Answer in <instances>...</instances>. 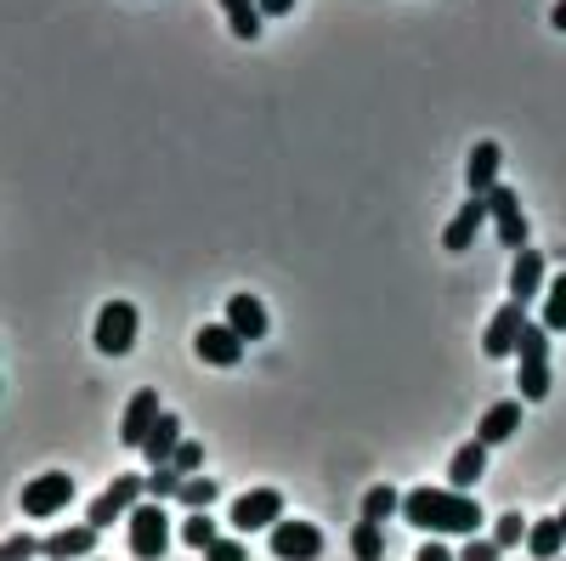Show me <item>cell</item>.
Listing matches in <instances>:
<instances>
[{
  "mask_svg": "<svg viewBox=\"0 0 566 561\" xmlns=\"http://www.w3.org/2000/svg\"><path fill=\"white\" fill-rule=\"evenodd\" d=\"M402 522H413L431 539H476L482 533V505H476V494H453V488H408L402 494Z\"/></svg>",
  "mask_w": 566,
  "mask_h": 561,
  "instance_id": "cell-1",
  "label": "cell"
},
{
  "mask_svg": "<svg viewBox=\"0 0 566 561\" xmlns=\"http://www.w3.org/2000/svg\"><path fill=\"white\" fill-rule=\"evenodd\" d=\"M515 381H522V403H544L549 397V330L527 323L522 346H515Z\"/></svg>",
  "mask_w": 566,
  "mask_h": 561,
  "instance_id": "cell-2",
  "label": "cell"
},
{
  "mask_svg": "<svg viewBox=\"0 0 566 561\" xmlns=\"http://www.w3.org/2000/svg\"><path fill=\"white\" fill-rule=\"evenodd\" d=\"M125 544H130L136 561H165V550H170V517H165L159 499H142L130 517H125Z\"/></svg>",
  "mask_w": 566,
  "mask_h": 561,
  "instance_id": "cell-3",
  "label": "cell"
},
{
  "mask_svg": "<svg viewBox=\"0 0 566 561\" xmlns=\"http://www.w3.org/2000/svg\"><path fill=\"white\" fill-rule=\"evenodd\" d=\"M488 221H493V232H499L504 250H527V245H533V227H527L522 194H515V187H504V181L488 194Z\"/></svg>",
  "mask_w": 566,
  "mask_h": 561,
  "instance_id": "cell-4",
  "label": "cell"
},
{
  "mask_svg": "<svg viewBox=\"0 0 566 561\" xmlns=\"http://www.w3.org/2000/svg\"><path fill=\"white\" fill-rule=\"evenodd\" d=\"M142 494H148V477H114V488H103L97 499H91V510H85V522L91 528H114V517H130V510L142 505Z\"/></svg>",
  "mask_w": 566,
  "mask_h": 561,
  "instance_id": "cell-5",
  "label": "cell"
},
{
  "mask_svg": "<svg viewBox=\"0 0 566 561\" xmlns=\"http://www.w3.org/2000/svg\"><path fill=\"white\" fill-rule=\"evenodd\" d=\"M266 544H272L277 561H317L323 555V528L317 522H301V517H283L266 533Z\"/></svg>",
  "mask_w": 566,
  "mask_h": 561,
  "instance_id": "cell-6",
  "label": "cell"
},
{
  "mask_svg": "<svg viewBox=\"0 0 566 561\" xmlns=\"http://www.w3.org/2000/svg\"><path fill=\"white\" fill-rule=\"evenodd\" d=\"M232 533H272L277 522H283V494L277 488H255V494H244L239 505H232Z\"/></svg>",
  "mask_w": 566,
  "mask_h": 561,
  "instance_id": "cell-7",
  "label": "cell"
},
{
  "mask_svg": "<svg viewBox=\"0 0 566 561\" xmlns=\"http://www.w3.org/2000/svg\"><path fill=\"white\" fill-rule=\"evenodd\" d=\"M527 301H504L493 318H488V335H482V352L488 357H515V346H522V330H527Z\"/></svg>",
  "mask_w": 566,
  "mask_h": 561,
  "instance_id": "cell-8",
  "label": "cell"
},
{
  "mask_svg": "<svg viewBox=\"0 0 566 561\" xmlns=\"http://www.w3.org/2000/svg\"><path fill=\"white\" fill-rule=\"evenodd\" d=\"M136 307L130 301H108L103 312H97V352H108V357H125L130 346H136Z\"/></svg>",
  "mask_w": 566,
  "mask_h": 561,
  "instance_id": "cell-9",
  "label": "cell"
},
{
  "mask_svg": "<svg viewBox=\"0 0 566 561\" xmlns=\"http://www.w3.org/2000/svg\"><path fill=\"white\" fill-rule=\"evenodd\" d=\"M69 499H74V477L69 471H40L23 488V517H57V510H69Z\"/></svg>",
  "mask_w": 566,
  "mask_h": 561,
  "instance_id": "cell-10",
  "label": "cell"
},
{
  "mask_svg": "<svg viewBox=\"0 0 566 561\" xmlns=\"http://www.w3.org/2000/svg\"><path fill=\"white\" fill-rule=\"evenodd\" d=\"M159 414H165V408H159V392H154V386H142V392H136V397L125 403V419H119V443L142 454V443H148V432L159 426Z\"/></svg>",
  "mask_w": 566,
  "mask_h": 561,
  "instance_id": "cell-11",
  "label": "cell"
},
{
  "mask_svg": "<svg viewBox=\"0 0 566 561\" xmlns=\"http://www.w3.org/2000/svg\"><path fill=\"white\" fill-rule=\"evenodd\" d=\"M40 555H45V561H91V555H97V528L74 522V528L45 533V539H40Z\"/></svg>",
  "mask_w": 566,
  "mask_h": 561,
  "instance_id": "cell-12",
  "label": "cell"
},
{
  "mask_svg": "<svg viewBox=\"0 0 566 561\" xmlns=\"http://www.w3.org/2000/svg\"><path fill=\"white\" fill-rule=\"evenodd\" d=\"M193 352H199V363H210V368H239V357H244V341L227 330V323H205V330L193 335Z\"/></svg>",
  "mask_w": 566,
  "mask_h": 561,
  "instance_id": "cell-13",
  "label": "cell"
},
{
  "mask_svg": "<svg viewBox=\"0 0 566 561\" xmlns=\"http://www.w3.org/2000/svg\"><path fill=\"white\" fill-rule=\"evenodd\" d=\"M221 323H227V330L239 335L244 346H250V341H261V335L272 330V318H266V307H261L255 295H244V290H239V295L227 301V318H221Z\"/></svg>",
  "mask_w": 566,
  "mask_h": 561,
  "instance_id": "cell-14",
  "label": "cell"
},
{
  "mask_svg": "<svg viewBox=\"0 0 566 561\" xmlns=\"http://www.w3.org/2000/svg\"><path fill=\"white\" fill-rule=\"evenodd\" d=\"M488 227V199H464L459 205V216L442 227V250H453V256H464L470 245H476V232Z\"/></svg>",
  "mask_w": 566,
  "mask_h": 561,
  "instance_id": "cell-15",
  "label": "cell"
},
{
  "mask_svg": "<svg viewBox=\"0 0 566 561\" xmlns=\"http://www.w3.org/2000/svg\"><path fill=\"white\" fill-rule=\"evenodd\" d=\"M499 165H504V148L499 143H476L464 159V181H470V199H488L499 187Z\"/></svg>",
  "mask_w": 566,
  "mask_h": 561,
  "instance_id": "cell-16",
  "label": "cell"
},
{
  "mask_svg": "<svg viewBox=\"0 0 566 561\" xmlns=\"http://www.w3.org/2000/svg\"><path fill=\"white\" fill-rule=\"evenodd\" d=\"M482 477H488V443L470 437V443L448 459V488H453V494H476Z\"/></svg>",
  "mask_w": 566,
  "mask_h": 561,
  "instance_id": "cell-17",
  "label": "cell"
},
{
  "mask_svg": "<svg viewBox=\"0 0 566 561\" xmlns=\"http://www.w3.org/2000/svg\"><path fill=\"white\" fill-rule=\"evenodd\" d=\"M515 432H522V397H504V403H493V408L482 414V426H476V443L499 448V443H510Z\"/></svg>",
  "mask_w": 566,
  "mask_h": 561,
  "instance_id": "cell-18",
  "label": "cell"
},
{
  "mask_svg": "<svg viewBox=\"0 0 566 561\" xmlns=\"http://www.w3.org/2000/svg\"><path fill=\"white\" fill-rule=\"evenodd\" d=\"M533 295H544V256L527 245L510 261V301H533Z\"/></svg>",
  "mask_w": 566,
  "mask_h": 561,
  "instance_id": "cell-19",
  "label": "cell"
},
{
  "mask_svg": "<svg viewBox=\"0 0 566 561\" xmlns=\"http://www.w3.org/2000/svg\"><path fill=\"white\" fill-rule=\"evenodd\" d=\"M176 448H181V419H176V414H159V426L148 432V443H142V459L159 471V465H170Z\"/></svg>",
  "mask_w": 566,
  "mask_h": 561,
  "instance_id": "cell-20",
  "label": "cell"
},
{
  "mask_svg": "<svg viewBox=\"0 0 566 561\" xmlns=\"http://www.w3.org/2000/svg\"><path fill=\"white\" fill-rule=\"evenodd\" d=\"M527 550H533L538 561H560V550H566V528H560V517L533 522V528H527Z\"/></svg>",
  "mask_w": 566,
  "mask_h": 561,
  "instance_id": "cell-21",
  "label": "cell"
},
{
  "mask_svg": "<svg viewBox=\"0 0 566 561\" xmlns=\"http://www.w3.org/2000/svg\"><path fill=\"white\" fill-rule=\"evenodd\" d=\"M386 517H402V494H397L391 482H374V488L363 494V522H380V528H386Z\"/></svg>",
  "mask_w": 566,
  "mask_h": 561,
  "instance_id": "cell-22",
  "label": "cell"
},
{
  "mask_svg": "<svg viewBox=\"0 0 566 561\" xmlns=\"http://www.w3.org/2000/svg\"><path fill=\"white\" fill-rule=\"evenodd\" d=\"M352 555H357V561H386V528L357 517V528H352Z\"/></svg>",
  "mask_w": 566,
  "mask_h": 561,
  "instance_id": "cell-23",
  "label": "cell"
},
{
  "mask_svg": "<svg viewBox=\"0 0 566 561\" xmlns=\"http://www.w3.org/2000/svg\"><path fill=\"white\" fill-rule=\"evenodd\" d=\"M221 12H227V23H232V34H239V40H255L261 34V7H255V0H221Z\"/></svg>",
  "mask_w": 566,
  "mask_h": 561,
  "instance_id": "cell-24",
  "label": "cell"
},
{
  "mask_svg": "<svg viewBox=\"0 0 566 561\" xmlns=\"http://www.w3.org/2000/svg\"><path fill=\"white\" fill-rule=\"evenodd\" d=\"M538 323H544L549 335H566V272L544 290V318H538Z\"/></svg>",
  "mask_w": 566,
  "mask_h": 561,
  "instance_id": "cell-25",
  "label": "cell"
},
{
  "mask_svg": "<svg viewBox=\"0 0 566 561\" xmlns=\"http://www.w3.org/2000/svg\"><path fill=\"white\" fill-rule=\"evenodd\" d=\"M527 528H533V522L522 517V510H504V517L493 522V533H488V539H493L499 550H515V544H527Z\"/></svg>",
  "mask_w": 566,
  "mask_h": 561,
  "instance_id": "cell-26",
  "label": "cell"
},
{
  "mask_svg": "<svg viewBox=\"0 0 566 561\" xmlns=\"http://www.w3.org/2000/svg\"><path fill=\"white\" fill-rule=\"evenodd\" d=\"M216 494H221V488H216V482L199 471V477H187V482H181L176 505H181V510H210V505H216Z\"/></svg>",
  "mask_w": 566,
  "mask_h": 561,
  "instance_id": "cell-27",
  "label": "cell"
},
{
  "mask_svg": "<svg viewBox=\"0 0 566 561\" xmlns=\"http://www.w3.org/2000/svg\"><path fill=\"white\" fill-rule=\"evenodd\" d=\"M221 533H216V517H210V510H193V517H187L181 522V544H193V550H210Z\"/></svg>",
  "mask_w": 566,
  "mask_h": 561,
  "instance_id": "cell-28",
  "label": "cell"
},
{
  "mask_svg": "<svg viewBox=\"0 0 566 561\" xmlns=\"http://www.w3.org/2000/svg\"><path fill=\"white\" fill-rule=\"evenodd\" d=\"M181 482H187V477L176 471V465H159V471H148V499H159V505H165V499H176V494H181Z\"/></svg>",
  "mask_w": 566,
  "mask_h": 561,
  "instance_id": "cell-29",
  "label": "cell"
},
{
  "mask_svg": "<svg viewBox=\"0 0 566 561\" xmlns=\"http://www.w3.org/2000/svg\"><path fill=\"white\" fill-rule=\"evenodd\" d=\"M170 465L181 477H199V465H205V443H181L176 454H170Z\"/></svg>",
  "mask_w": 566,
  "mask_h": 561,
  "instance_id": "cell-30",
  "label": "cell"
},
{
  "mask_svg": "<svg viewBox=\"0 0 566 561\" xmlns=\"http://www.w3.org/2000/svg\"><path fill=\"white\" fill-rule=\"evenodd\" d=\"M205 561H250V550H244L239 533H232V539H216V544L205 550Z\"/></svg>",
  "mask_w": 566,
  "mask_h": 561,
  "instance_id": "cell-31",
  "label": "cell"
},
{
  "mask_svg": "<svg viewBox=\"0 0 566 561\" xmlns=\"http://www.w3.org/2000/svg\"><path fill=\"white\" fill-rule=\"evenodd\" d=\"M499 555H504V550H499L493 539H482V533L464 539V550H459V561H499Z\"/></svg>",
  "mask_w": 566,
  "mask_h": 561,
  "instance_id": "cell-32",
  "label": "cell"
},
{
  "mask_svg": "<svg viewBox=\"0 0 566 561\" xmlns=\"http://www.w3.org/2000/svg\"><path fill=\"white\" fill-rule=\"evenodd\" d=\"M413 561H459V555H453V550H448V544H442V539H424V544H419V555H413Z\"/></svg>",
  "mask_w": 566,
  "mask_h": 561,
  "instance_id": "cell-33",
  "label": "cell"
},
{
  "mask_svg": "<svg viewBox=\"0 0 566 561\" xmlns=\"http://www.w3.org/2000/svg\"><path fill=\"white\" fill-rule=\"evenodd\" d=\"M255 7H261V18H283V12L295 7V0H255Z\"/></svg>",
  "mask_w": 566,
  "mask_h": 561,
  "instance_id": "cell-34",
  "label": "cell"
},
{
  "mask_svg": "<svg viewBox=\"0 0 566 561\" xmlns=\"http://www.w3.org/2000/svg\"><path fill=\"white\" fill-rule=\"evenodd\" d=\"M549 23H555V29L566 34V0H555V7H549Z\"/></svg>",
  "mask_w": 566,
  "mask_h": 561,
  "instance_id": "cell-35",
  "label": "cell"
},
{
  "mask_svg": "<svg viewBox=\"0 0 566 561\" xmlns=\"http://www.w3.org/2000/svg\"><path fill=\"white\" fill-rule=\"evenodd\" d=\"M560 528H566V510H560Z\"/></svg>",
  "mask_w": 566,
  "mask_h": 561,
  "instance_id": "cell-36",
  "label": "cell"
},
{
  "mask_svg": "<svg viewBox=\"0 0 566 561\" xmlns=\"http://www.w3.org/2000/svg\"><path fill=\"white\" fill-rule=\"evenodd\" d=\"M91 561H97V555H91Z\"/></svg>",
  "mask_w": 566,
  "mask_h": 561,
  "instance_id": "cell-37",
  "label": "cell"
}]
</instances>
